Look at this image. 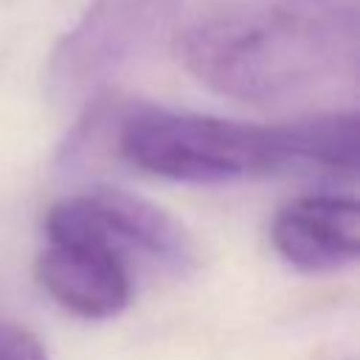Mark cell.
<instances>
[{"mask_svg":"<svg viewBox=\"0 0 360 360\" xmlns=\"http://www.w3.org/2000/svg\"><path fill=\"white\" fill-rule=\"evenodd\" d=\"M0 360H48V352L34 332L0 321Z\"/></svg>","mask_w":360,"mask_h":360,"instance_id":"cell-7","label":"cell"},{"mask_svg":"<svg viewBox=\"0 0 360 360\" xmlns=\"http://www.w3.org/2000/svg\"><path fill=\"white\" fill-rule=\"evenodd\" d=\"M183 0H90L48 56L45 84L56 104H84L152 53L174 28Z\"/></svg>","mask_w":360,"mask_h":360,"instance_id":"cell-3","label":"cell"},{"mask_svg":"<svg viewBox=\"0 0 360 360\" xmlns=\"http://www.w3.org/2000/svg\"><path fill=\"white\" fill-rule=\"evenodd\" d=\"M48 248L37 259L42 290L82 318H112L132 295V281L118 245L84 211L79 197L56 202L45 217Z\"/></svg>","mask_w":360,"mask_h":360,"instance_id":"cell-4","label":"cell"},{"mask_svg":"<svg viewBox=\"0 0 360 360\" xmlns=\"http://www.w3.org/2000/svg\"><path fill=\"white\" fill-rule=\"evenodd\" d=\"M76 197L112 245L135 248L172 270H188L197 264L194 236L158 202L115 186H96Z\"/></svg>","mask_w":360,"mask_h":360,"instance_id":"cell-6","label":"cell"},{"mask_svg":"<svg viewBox=\"0 0 360 360\" xmlns=\"http://www.w3.org/2000/svg\"><path fill=\"white\" fill-rule=\"evenodd\" d=\"M186 70L219 96L284 104L354 82L357 0H239L177 37Z\"/></svg>","mask_w":360,"mask_h":360,"instance_id":"cell-1","label":"cell"},{"mask_svg":"<svg viewBox=\"0 0 360 360\" xmlns=\"http://www.w3.org/2000/svg\"><path fill=\"white\" fill-rule=\"evenodd\" d=\"M115 152L135 169L183 183H228L290 169L354 174L357 112H318L284 124H245L127 101Z\"/></svg>","mask_w":360,"mask_h":360,"instance_id":"cell-2","label":"cell"},{"mask_svg":"<svg viewBox=\"0 0 360 360\" xmlns=\"http://www.w3.org/2000/svg\"><path fill=\"white\" fill-rule=\"evenodd\" d=\"M270 239L276 253L298 270H340L360 253L357 200L343 194L295 197L276 211Z\"/></svg>","mask_w":360,"mask_h":360,"instance_id":"cell-5","label":"cell"}]
</instances>
